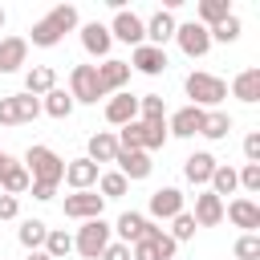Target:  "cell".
Listing matches in <instances>:
<instances>
[{"label":"cell","mask_w":260,"mask_h":260,"mask_svg":"<svg viewBox=\"0 0 260 260\" xmlns=\"http://www.w3.org/2000/svg\"><path fill=\"white\" fill-rule=\"evenodd\" d=\"M73 28H77V8H73V4H57L49 16H41V20L32 24V45L53 49V45H61V37L73 32Z\"/></svg>","instance_id":"obj_1"},{"label":"cell","mask_w":260,"mask_h":260,"mask_svg":"<svg viewBox=\"0 0 260 260\" xmlns=\"http://www.w3.org/2000/svg\"><path fill=\"white\" fill-rule=\"evenodd\" d=\"M24 171H28L32 183H45V187H57V183L65 179V162H61V154L49 150V146H28Z\"/></svg>","instance_id":"obj_2"},{"label":"cell","mask_w":260,"mask_h":260,"mask_svg":"<svg viewBox=\"0 0 260 260\" xmlns=\"http://www.w3.org/2000/svg\"><path fill=\"white\" fill-rule=\"evenodd\" d=\"M183 85H187L191 106H199V110H203V106H219V102L228 98V81L215 77V73H199V69H195V73H187Z\"/></svg>","instance_id":"obj_3"},{"label":"cell","mask_w":260,"mask_h":260,"mask_svg":"<svg viewBox=\"0 0 260 260\" xmlns=\"http://www.w3.org/2000/svg\"><path fill=\"white\" fill-rule=\"evenodd\" d=\"M41 114V98L32 93H8L0 98V126H24Z\"/></svg>","instance_id":"obj_4"},{"label":"cell","mask_w":260,"mask_h":260,"mask_svg":"<svg viewBox=\"0 0 260 260\" xmlns=\"http://www.w3.org/2000/svg\"><path fill=\"white\" fill-rule=\"evenodd\" d=\"M106 244H110V223H106V219H85V223L77 228L73 248H77L85 260H98V256L106 252Z\"/></svg>","instance_id":"obj_5"},{"label":"cell","mask_w":260,"mask_h":260,"mask_svg":"<svg viewBox=\"0 0 260 260\" xmlns=\"http://www.w3.org/2000/svg\"><path fill=\"white\" fill-rule=\"evenodd\" d=\"M69 98L85 102V106H93L98 98H106L102 85H98V69L93 65H73V73H69Z\"/></svg>","instance_id":"obj_6"},{"label":"cell","mask_w":260,"mask_h":260,"mask_svg":"<svg viewBox=\"0 0 260 260\" xmlns=\"http://www.w3.org/2000/svg\"><path fill=\"white\" fill-rule=\"evenodd\" d=\"M102 207H106V199L98 195V191H73V195H65V203H61V211L69 215V219H102Z\"/></svg>","instance_id":"obj_7"},{"label":"cell","mask_w":260,"mask_h":260,"mask_svg":"<svg viewBox=\"0 0 260 260\" xmlns=\"http://www.w3.org/2000/svg\"><path fill=\"white\" fill-rule=\"evenodd\" d=\"M110 37L138 49V45H146V24H142V16H134L130 8H118V12H114V24H110Z\"/></svg>","instance_id":"obj_8"},{"label":"cell","mask_w":260,"mask_h":260,"mask_svg":"<svg viewBox=\"0 0 260 260\" xmlns=\"http://www.w3.org/2000/svg\"><path fill=\"white\" fill-rule=\"evenodd\" d=\"M175 41L187 57H207L211 49V32L199 24V20H187V24H175Z\"/></svg>","instance_id":"obj_9"},{"label":"cell","mask_w":260,"mask_h":260,"mask_svg":"<svg viewBox=\"0 0 260 260\" xmlns=\"http://www.w3.org/2000/svg\"><path fill=\"white\" fill-rule=\"evenodd\" d=\"M93 69H98V85H102V93H122V85L130 81V65L118 61V57H106V61L93 65Z\"/></svg>","instance_id":"obj_10"},{"label":"cell","mask_w":260,"mask_h":260,"mask_svg":"<svg viewBox=\"0 0 260 260\" xmlns=\"http://www.w3.org/2000/svg\"><path fill=\"white\" fill-rule=\"evenodd\" d=\"M203 114H207V110H199V106L175 110L171 122H167V134H175V138H195V134L203 130Z\"/></svg>","instance_id":"obj_11"},{"label":"cell","mask_w":260,"mask_h":260,"mask_svg":"<svg viewBox=\"0 0 260 260\" xmlns=\"http://www.w3.org/2000/svg\"><path fill=\"white\" fill-rule=\"evenodd\" d=\"M114 162H118V175H122L126 183H130V179H146V175L154 171V162H150L146 150H122V146H118Z\"/></svg>","instance_id":"obj_12"},{"label":"cell","mask_w":260,"mask_h":260,"mask_svg":"<svg viewBox=\"0 0 260 260\" xmlns=\"http://www.w3.org/2000/svg\"><path fill=\"white\" fill-rule=\"evenodd\" d=\"M126 65H130V69H138V73H146V77H158V73L167 69V49L138 45V49H134V57H130Z\"/></svg>","instance_id":"obj_13"},{"label":"cell","mask_w":260,"mask_h":260,"mask_svg":"<svg viewBox=\"0 0 260 260\" xmlns=\"http://www.w3.org/2000/svg\"><path fill=\"white\" fill-rule=\"evenodd\" d=\"M191 219H195V228H215V223L223 219V199L211 195V191H199V195H195V211H191Z\"/></svg>","instance_id":"obj_14"},{"label":"cell","mask_w":260,"mask_h":260,"mask_svg":"<svg viewBox=\"0 0 260 260\" xmlns=\"http://www.w3.org/2000/svg\"><path fill=\"white\" fill-rule=\"evenodd\" d=\"M134 118H138V98H134V93L122 89V93H114V98L106 102V122H110V126H126V122H134Z\"/></svg>","instance_id":"obj_15"},{"label":"cell","mask_w":260,"mask_h":260,"mask_svg":"<svg viewBox=\"0 0 260 260\" xmlns=\"http://www.w3.org/2000/svg\"><path fill=\"white\" fill-rule=\"evenodd\" d=\"M211 171H215V154H211V150H195V154H187V162H183V175H187L191 187L211 183Z\"/></svg>","instance_id":"obj_16"},{"label":"cell","mask_w":260,"mask_h":260,"mask_svg":"<svg viewBox=\"0 0 260 260\" xmlns=\"http://www.w3.org/2000/svg\"><path fill=\"white\" fill-rule=\"evenodd\" d=\"M98 175H102V167L89 162V158H73V162H65V183H69L73 191H89V187L98 183Z\"/></svg>","instance_id":"obj_17"},{"label":"cell","mask_w":260,"mask_h":260,"mask_svg":"<svg viewBox=\"0 0 260 260\" xmlns=\"http://www.w3.org/2000/svg\"><path fill=\"white\" fill-rule=\"evenodd\" d=\"M179 211H183V191L179 187H158L150 195V215L154 219H175Z\"/></svg>","instance_id":"obj_18"},{"label":"cell","mask_w":260,"mask_h":260,"mask_svg":"<svg viewBox=\"0 0 260 260\" xmlns=\"http://www.w3.org/2000/svg\"><path fill=\"white\" fill-rule=\"evenodd\" d=\"M223 215H228L236 228H244V236L260 228V203H252V199H232V203L223 207Z\"/></svg>","instance_id":"obj_19"},{"label":"cell","mask_w":260,"mask_h":260,"mask_svg":"<svg viewBox=\"0 0 260 260\" xmlns=\"http://www.w3.org/2000/svg\"><path fill=\"white\" fill-rule=\"evenodd\" d=\"M146 24V45H154V49H162L167 41H175V16L167 12V8H158L150 20H142Z\"/></svg>","instance_id":"obj_20"},{"label":"cell","mask_w":260,"mask_h":260,"mask_svg":"<svg viewBox=\"0 0 260 260\" xmlns=\"http://www.w3.org/2000/svg\"><path fill=\"white\" fill-rule=\"evenodd\" d=\"M28 57V41L24 37H0V73H16Z\"/></svg>","instance_id":"obj_21"},{"label":"cell","mask_w":260,"mask_h":260,"mask_svg":"<svg viewBox=\"0 0 260 260\" xmlns=\"http://www.w3.org/2000/svg\"><path fill=\"white\" fill-rule=\"evenodd\" d=\"M81 45H85V53H89V57H106V53H110V45H114V37H110V28H106V24L89 20V24H81Z\"/></svg>","instance_id":"obj_22"},{"label":"cell","mask_w":260,"mask_h":260,"mask_svg":"<svg viewBox=\"0 0 260 260\" xmlns=\"http://www.w3.org/2000/svg\"><path fill=\"white\" fill-rule=\"evenodd\" d=\"M49 89H57V73H53V65H32V69L24 73V93L45 98Z\"/></svg>","instance_id":"obj_23"},{"label":"cell","mask_w":260,"mask_h":260,"mask_svg":"<svg viewBox=\"0 0 260 260\" xmlns=\"http://www.w3.org/2000/svg\"><path fill=\"white\" fill-rule=\"evenodd\" d=\"M114 154H118V138L110 134V130H98V134H89V162H114Z\"/></svg>","instance_id":"obj_24"},{"label":"cell","mask_w":260,"mask_h":260,"mask_svg":"<svg viewBox=\"0 0 260 260\" xmlns=\"http://www.w3.org/2000/svg\"><path fill=\"white\" fill-rule=\"evenodd\" d=\"M146 223H150L146 215H138V211H122V215H118V236H122L118 244H126V248L138 244V240L146 236Z\"/></svg>","instance_id":"obj_25"},{"label":"cell","mask_w":260,"mask_h":260,"mask_svg":"<svg viewBox=\"0 0 260 260\" xmlns=\"http://www.w3.org/2000/svg\"><path fill=\"white\" fill-rule=\"evenodd\" d=\"M28 171H24V162H8L4 171H0V195H20V191H28Z\"/></svg>","instance_id":"obj_26"},{"label":"cell","mask_w":260,"mask_h":260,"mask_svg":"<svg viewBox=\"0 0 260 260\" xmlns=\"http://www.w3.org/2000/svg\"><path fill=\"white\" fill-rule=\"evenodd\" d=\"M232 93L240 98V102H260V69H244V73H236V81H232Z\"/></svg>","instance_id":"obj_27"},{"label":"cell","mask_w":260,"mask_h":260,"mask_svg":"<svg viewBox=\"0 0 260 260\" xmlns=\"http://www.w3.org/2000/svg\"><path fill=\"white\" fill-rule=\"evenodd\" d=\"M232 16V4L228 0H199V24L203 28H215L219 20Z\"/></svg>","instance_id":"obj_28"},{"label":"cell","mask_w":260,"mask_h":260,"mask_svg":"<svg viewBox=\"0 0 260 260\" xmlns=\"http://www.w3.org/2000/svg\"><path fill=\"white\" fill-rule=\"evenodd\" d=\"M199 134L211 138V142H219V138L232 134V118H228L223 110H211V114H203V130H199Z\"/></svg>","instance_id":"obj_29"},{"label":"cell","mask_w":260,"mask_h":260,"mask_svg":"<svg viewBox=\"0 0 260 260\" xmlns=\"http://www.w3.org/2000/svg\"><path fill=\"white\" fill-rule=\"evenodd\" d=\"M16 236H20V244H24L28 252H37V248H45V236H49V223H45V219H24Z\"/></svg>","instance_id":"obj_30"},{"label":"cell","mask_w":260,"mask_h":260,"mask_svg":"<svg viewBox=\"0 0 260 260\" xmlns=\"http://www.w3.org/2000/svg\"><path fill=\"white\" fill-rule=\"evenodd\" d=\"M41 110H45L49 118H69V114H73V98H69L65 89H49L45 102H41Z\"/></svg>","instance_id":"obj_31"},{"label":"cell","mask_w":260,"mask_h":260,"mask_svg":"<svg viewBox=\"0 0 260 260\" xmlns=\"http://www.w3.org/2000/svg\"><path fill=\"white\" fill-rule=\"evenodd\" d=\"M240 187V179H236V167H223V162H215V171H211V195H232Z\"/></svg>","instance_id":"obj_32"},{"label":"cell","mask_w":260,"mask_h":260,"mask_svg":"<svg viewBox=\"0 0 260 260\" xmlns=\"http://www.w3.org/2000/svg\"><path fill=\"white\" fill-rule=\"evenodd\" d=\"M41 252H49V260H61V256H69L73 252V236L69 232H61V228H49V236H45V248Z\"/></svg>","instance_id":"obj_33"},{"label":"cell","mask_w":260,"mask_h":260,"mask_svg":"<svg viewBox=\"0 0 260 260\" xmlns=\"http://www.w3.org/2000/svg\"><path fill=\"white\" fill-rule=\"evenodd\" d=\"M138 122H167V106L158 93H142L138 98Z\"/></svg>","instance_id":"obj_34"},{"label":"cell","mask_w":260,"mask_h":260,"mask_svg":"<svg viewBox=\"0 0 260 260\" xmlns=\"http://www.w3.org/2000/svg\"><path fill=\"white\" fill-rule=\"evenodd\" d=\"M142 142H146V122H126L122 126V134H118V146L122 150H142Z\"/></svg>","instance_id":"obj_35"},{"label":"cell","mask_w":260,"mask_h":260,"mask_svg":"<svg viewBox=\"0 0 260 260\" xmlns=\"http://www.w3.org/2000/svg\"><path fill=\"white\" fill-rule=\"evenodd\" d=\"M126 179L118 175V171H106V175H98V191H102V199H122L126 195Z\"/></svg>","instance_id":"obj_36"},{"label":"cell","mask_w":260,"mask_h":260,"mask_svg":"<svg viewBox=\"0 0 260 260\" xmlns=\"http://www.w3.org/2000/svg\"><path fill=\"white\" fill-rule=\"evenodd\" d=\"M240 28H244V24H240V16L232 12L228 20H219V24H215V28H207V32H211V41H223V45H232V41L240 37Z\"/></svg>","instance_id":"obj_37"},{"label":"cell","mask_w":260,"mask_h":260,"mask_svg":"<svg viewBox=\"0 0 260 260\" xmlns=\"http://www.w3.org/2000/svg\"><path fill=\"white\" fill-rule=\"evenodd\" d=\"M175 244H183V240H191L195 236V219H191V211H179L175 219H171V232H167Z\"/></svg>","instance_id":"obj_38"},{"label":"cell","mask_w":260,"mask_h":260,"mask_svg":"<svg viewBox=\"0 0 260 260\" xmlns=\"http://www.w3.org/2000/svg\"><path fill=\"white\" fill-rule=\"evenodd\" d=\"M232 252H236V260H260V236H256V232H248V236H240Z\"/></svg>","instance_id":"obj_39"},{"label":"cell","mask_w":260,"mask_h":260,"mask_svg":"<svg viewBox=\"0 0 260 260\" xmlns=\"http://www.w3.org/2000/svg\"><path fill=\"white\" fill-rule=\"evenodd\" d=\"M167 142V122H146V142H142V150L150 154V150H158Z\"/></svg>","instance_id":"obj_40"},{"label":"cell","mask_w":260,"mask_h":260,"mask_svg":"<svg viewBox=\"0 0 260 260\" xmlns=\"http://www.w3.org/2000/svg\"><path fill=\"white\" fill-rule=\"evenodd\" d=\"M236 179H240V187L244 191H260V162H244V171H236Z\"/></svg>","instance_id":"obj_41"},{"label":"cell","mask_w":260,"mask_h":260,"mask_svg":"<svg viewBox=\"0 0 260 260\" xmlns=\"http://www.w3.org/2000/svg\"><path fill=\"white\" fill-rule=\"evenodd\" d=\"M130 260H162V256L150 240H138V244H130Z\"/></svg>","instance_id":"obj_42"},{"label":"cell","mask_w":260,"mask_h":260,"mask_svg":"<svg viewBox=\"0 0 260 260\" xmlns=\"http://www.w3.org/2000/svg\"><path fill=\"white\" fill-rule=\"evenodd\" d=\"M244 158L248 162H260V134H248L244 138Z\"/></svg>","instance_id":"obj_43"},{"label":"cell","mask_w":260,"mask_h":260,"mask_svg":"<svg viewBox=\"0 0 260 260\" xmlns=\"http://www.w3.org/2000/svg\"><path fill=\"white\" fill-rule=\"evenodd\" d=\"M98 260H130V248L126 244H106V252Z\"/></svg>","instance_id":"obj_44"},{"label":"cell","mask_w":260,"mask_h":260,"mask_svg":"<svg viewBox=\"0 0 260 260\" xmlns=\"http://www.w3.org/2000/svg\"><path fill=\"white\" fill-rule=\"evenodd\" d=\"M16 195H0V219H16Z\"/></svg>","instance_id":"obj_45"},{"label":"cell","mask_w":260,"mask_h":260,"mask_svg":"<svg viewBox=\"0 0 260 260\" xmlns=\"http://www.w3.org/2000/svg\"><path fill=\"white\" fill-rule=\"evenodd\" d=\"M28 191H32V199H41V203L57 195V187H45V183H28Z\"/></svg>","instance_id":"obj_46"},{"label":"cell","mask_w":260,"mask_h":260,"mask_svg":"<svg viewBox=\"0 0 260 260\" xmlns=\"http://www.w3.org/2000/svg\"><path fill=\"white\" fill-rule=\"evenodd\" d=\"M28 260H49V252H41V248H37V252H28Z\"/></svg>","instance_id":"obj_47"},{"label":"cell","mask_w":260,"mask_h":260,"mask_svg":"<svg viewBox=\"0 0 260 260\" xmlns=\"http://www.w3.org/2000/svg\"><path fill=\"white\" fill-rule=\"evenodd\" d=\"M8 162H12V154H0V171H4V167H8Z\"/></svg>","instance_id":"obj_48"},{"label":"cell","mask_w":260,"mask_h":260,"mask_svg":"<svg viewBox=\"0 0 260 260\" xmlns=\"http://www.w3.org/2000/svg\"><path fill=\"white\" fill-rule=\"evenodd\" d=\"M0 28H4V8H0Z\"/></svg>","instance_id":"obj_49"}]
</instances>
